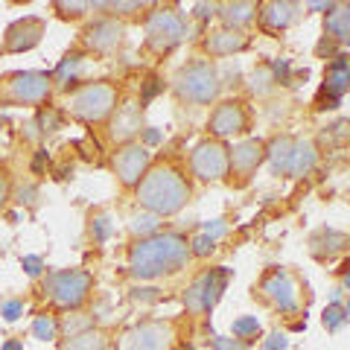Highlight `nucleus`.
<instances>
[{"label":"nucleus","mask_w":350,"mask_h":350,"mask_svg":"<svg viewBox=\"0 0 350 350\" xmlns=\"http://www.w3.org/2000/svg\"><path fill=\"white\" fill-rule=\"evenodd\" d=\"M190 243L181 234H155L137 239L129 251V271L137 280H158L181 271L190 262Z\"/></svg>","instance_id":"obj_1"},{"label":"nucleus","mask_w":350,"mask_h":350,"mask_svg":"<svg viewBox=\"0 0 350 350\" xmlns=\"http://www.w3.org/2000/svg\"><path fill=\"white\" fill-rule=\"evenodd\" d=\"M137 202L155 216H172L190 202V184L175 167H155L137 184Z\"/></svg>","instance_id":"obj_2"},{"label":"nucleus","mask_w":350,"mask_h":350,"mask_svg":"<svg viewBox=\"0 0 350 350\" xmlns=\"http://www.w3.org/2000/svg\"><path fill=\"white\" fill-rule=\"evenodd\" d=\"M172 88H175V94H178V100H184V103L211 105L219 96V91H222V82H219V70L213 62L196 59V62H187L175 73Z\"/></svg>","instance_id":"obj_3"},{"label":"nucleus","mask_w":350,"mask_h":350,"mask_svg":"<svg viewBox=\"0 0 350 350\" xmlns=\"http://www.w3.org/2000/svg\"><path fill=\"white\" fill-rule=\"evenodd\" d=\"M68 108L82 123H103L117 108V88L111 82H88L70 94Z\"/></svg>","instance_id":"obj_4"},{"label":"nucleus","mask_w":350,"mask_h":350,"mask_svg":"<svg viewBox=\"0 0 350 350\" xmlns=\"http://www.w3.org/2000/svg\"><path fill=\"white\" fill-rule=\"evenodd\" d=\"M94 286V278L82 269H62V271H50L44 280V295L62 306V310H79L88 301Z\"/></svg>","instance_id":"obj_5"},{"label":"nucleus","mask_w":350,"mask_h":350,"mask_svg":"<svg viewBox=\"0 0 350 350\" xmlns=\"http://www.w3.org/2000/svg\"><path fill=\"white\" fill-rule=\"evenodd\" d=\"M187 36V21L175 9L158 6L155 12H149L146 18V47L152 53H170Z\"/></svg>","instance_id":"obj_6"},{"label":"nucleus","mask_w":350,"mask_h":350,"mask_svg":"<svg viewBox=\"0 0 350 350\" xmlns=\"http://www.w3.org/2000/svg\"><path fill=\"white\" fill-rule=\"evenodd\" d=\"M228 278H231V269H225V266L202 271L187 286V292H184V306H187L193 315L211 312L219 304V298H222V292L228 289Z\"/></svg>","instance_id":"obj_7"},{"label":"nucleus","mask_w":350,"mask_h":350,"mask_svg":"<svg viewBox=\"0 0 350 350\" xmlns=\"http://www.w3.org/2000/svg\"><path fill=\"white\" fill-rule=\"evenodd\" d=\"M50 91H53V73L21 70L6 79L3 100L12 105H38L50 100Z\"/></svg>","instance_id":"obj_8"},{"label":"nucleus","mask_w":350,"mask_h":350,"mask_svg":"<svg viewBox=\"0 0 350 350\" xmlns=\"http://www.w3.org/2000/svg\"><path fill=\"white\" fill-rule=\"evenodd\" d=\"M190 172L199 181H222L228 175V146L222 140H204L193 149Z\"/></svg>","instance_id":"obj_9"},{"label":"nucleus","mask_w":350,"mask_h":350,"mask_svg":"<svg viewBox=\"0 0 350 350\" xmlns=\"http://www.w3.org/2000/svg\"><path fill=\"white\" fill-rule=\"evenodd\" d=\"M260 292L278 306L280 312L295 315L301 310V301H298V283L289 275L286 269H269L260 280Z\"/></svg>","instance_id":"obj_10"},{"label":"nucleus","mask_w":350,"mask_h":350,"mask_svg":"<svg viewBox=\"0 0 350 350\" xmlns=\"http://www.w3.org/2000/svg\"><path fill=\"white\" fill-rule=\"evenodd\" d=\"M172 327L163 321H140L120 338V350H170Z\"/></svg>","instance_id":"obj_11"},{"label":"nucleus","mask_w":350,"mask_h":350,"mask_svg":"<svg viewBox=\"0 0 350 350\" xmlns=\"http://www.w3.org/2000/svg\"><path fill=\"white\" fill-rule=\"evenodd\" d=\"M149 163H152V155L144 144H126L123 149H117L114 155V172L120 184L126 187H137L144 181V175L149 172Z\"/></svg>","instance_id":"obj_12"},{"label":"nucleus","mask_w":350,"mask_h":350,"mask_svg":"<svg viewBox=\"0 0 350 350\" xmlns=\"http://www.w3.org/2000/svg\"><path fill=\"white\" fill-rule=\"evenodd\" d=\"M211 135L213 137H231L239 135V131L248 129V114L239 100H228V103H219L211 114Z\"/></svg>","instance_id":"obj_13"},{"label":"nucleus","mask_w":350,"mask_h":350,"mask_svg":"<svg viewBox=\"0 0 350 350\" xmlns=\"http://www.w3.org/2000/svg\"><path fill=\"white\" fill-rule=\"evenodd\" d=\"M44 29H47V24H44L41 18H36V15H27V18L15 21V24L6 29L3 50H6V53H24V50H32V47H36V44L41 41Z\"/></svg>","instance_id":"obj_14"},{"label":"nucleus","mask_w":350,"mask_h":350,"mask_svg":"<svg viewBox=\"0 0 350 350\" xmlns=\"http://www.w3.org/2000/svg\"><path fill=\"white\" fill-rule=\"evenodd\" d=\"M262 158H266V146L260 140H243L234 149H228V172L239 175V181H245L257 172Z\"/></svg>","instance_id":"obj_15"},{"label":"nucleus","mask_w":350,"mask_h":350,"mask_svg":"<svg viewBox=\"0 0 350 350\" xmlns=\"http://www.w3.org/2000/svg\"><path fill=\"white\" fill-rule=\"evenodd\" d=\"M123 36H126L123 24H117V21H111V18L94 21V24L82 32L88 50H94V53H111V50H117V44L123 41Z\"/></svg>","instance_id":"obj_16"},{"label":"nucleus","mask_w":350,"mask_h":350,"mask_svg":"<svg viewBox=\"0 0 350 350\" xmlns=\"http://www.w3.org/2000/svg\"><path fill=\"white\" fill-rule=\"evenodd\" d=\"M144 126V108L140 105H123L117 108V114L111 117V129H108V135H111V140H120V144H131V137L137 135V131Z\"/></svg>","instance_id":"obj_17"},{"label":"nucleus","mask_w":350,"mask_h":350,"mask_svg":"<svg viewBox=\"0 0 350 350\" xmlns=\"http://www.w3.org/2000/svg\"><path fill=\"white\" fill-rule=\"evenodd\" d=\"M347 91H350V56H336L324 68V88H321V94L338 103Z\"/></svg>","instance_id":"obj_18"},{"label":"nucleus","mask_w":350,"mask_h":350,"mask_svg":"<svg viewBox=\"0 0 350 350\" xmlns=\"http://www.w3.org/2000/svg\"><path fill=\"white\" fill-rule=\"evenodd\" d=\"M248 47V36L243 29H216L204 38V50L216 59H225V56H234V53L245 50Z\"/></svg>","instance_id":"obj_19"},{"label":"nucleus","mask_w":350,"mask_h":350,"mask_svg":"<svg viewBox=\"0 0 350 350\" xmlns=\"http://www.w3.org/2000/svg\"><path fill=\"white\" fill-rule=\"evenodd\" d=\"M257 15H260V24L266 29L280 32V29H286L295 21V15H298V6L286 3V0H269V3L257 6Z\"/></svg>","instance_id":"obj_20"},{"label":"nucleus","mask_w":350,"mask_h":350,"mask_svg":"<svg viewBox=\"0 0 350 350\" xmlns=\"http://www.w3.org/2000/svg\"><path fill=\"white\" fill-rule=\"evenodd\" d=\"M315 161H319V149H315L312 140H295V149H292V161H289V172L292 178H304L310 175Z\"/></svg>","instance_id":"obj_21"},{"label":"nucleus","mask_w":350,"mask_h":350,"mask_svg":"<svg viewBox=\"0 0 350 350\" xmlns=\"http://www.w3.org/2000/svg\"><path fill=\"white\" fill-rule=\"evenodd\" d=\"M347 243H350L347 234L333 231V228H321V231L310 239V251H312V254L319 257V260H324V257L338 254V251H342Z\"/></svg>","instance_id":"obj_22"},{"label":"nucleus","mask_w":350,"mask_h":350,"mask_svg":"<svg viewBox=\"0 0 350 350\" xmlns=\"http://www.w3.org/2000/svg\"><path fill=\"white\" fill-rule=\"evenodd\" d=\"M292 149H295V140L280 135L275 137L271 144L266 146V158H269V167L275 175H286L289 172V161H292Z\"/></svg>","instance_id":"obj_23"},{"label":"nucleus","mask_w":350,"mask_h":350,"mask_svg":"<svg viewBox=\"0 0 350 350\" xmlns=\"http://www.w3.org/2000/svg\"><path fill=\"white\" fill-rule=\"evenodd\" d=\"M327 38L336 44H350V3L347 6H336L324 21Z\"/></svg>","instance_id":"obj_24"},{"label":"nucleus","mask_w":350,"mask_h":350,"mask_svg":"<svg viewBox=\"0 0 350 350\" xmlns=\"http://www.w3.org/2000/svg\"><path fill=\"white\" fill-rule=\"evenodd\" d=\"M257 15V3H225L219 6V18L225 21V29H243Z\"/></svg>","instance_id":"obj_25"},{"label":"nucleus","mask_w":350,"mask_h":350,"mask_svg":"<svg viewBox=\"0 0 350 350\" xmlns=\"http://www.w3.org/2000/svg\"><path fill=\"white\" fill-rule=\"evenodd\" d=\"M82 62H85V53H79V50H73V53H68L59 64H56V70H53V79H56L64 91H70V85L76 82V73H79V68H82Z\"/></svg>","instance_id":"obj_26"},{"label":"nucleus","mask_w":350,"mask_h":350,"mask_svg":"<svg viewBox=\"0 0 350 350\" xmlns=\"http://www.w3.org/2000/svg\"><path fill=\"white\" fill-rule=\"evenodd\" d=\"M62 350H105V336L100 330H82L70 336L68 342L62 345Z\"/></svg>","instance_id":"obj_27"},{"label":"nucleus","mask_w":350,"mask_h":350,"mask_svg":"<svg viewBox=\"0 0 350 350\" xmlns=\"http://www.w3.org/2000/svg\"><path fill=\"white\" fill-rule=\"evenodd\" d=\"M158 225H161V216L144 211V213H135V216H131L129 231L135 234L137 239H146V237H155V234H158Z\"/></svg>","instance_id":"obj_28"},{"label":"nucleus","mask_w":350,"mask_h":350,"mask_svg":"<svg viewBox=\"0 0 350 350\" xmlns=\"http://www.w3.org/2000/svg\"><path fill=\"white\" fill-rule=\"evenodd\" d=\"M59 321L53 319V315H38L36 321H32V336L38 338V342H56L59 338Z\"/></svg>","instance_id":"obj_29"},{"label":"nucleus","mask_w":350,"mask_h":350,"mask_svg":"<svg viewBox=\"0 0 350 350\" xmlns=\"http://www.w3.org/2000/svg\"><path fill=\"white\" fill-rule=\"evenodd\" d=\"M234 336L239 338V342H251V338H257L260 336V321H257V315H243V319H237L234 321Z\"/></svg>","instance_id":"obj_30"},{"label":"nucleus","mask_w":350,"mask_h":350,"mask_svg":"<svg viewBox=\"0 0 350 350\" xmlns=\"http://www.w3.org/2000/svg\"><path fill=\"white\" fill-rule=\"evenodd\" d=\"M114 234V225H111V216H105V213H96L91 219V237H94V243H108Z\"/></svg>","instance_id":"obj_31"},{"label":"nucleus","mask_w":350,"mask_h":350,"mask_svg":"<svg viewBox=\"0 0 350 350\" xmlns=\"http://www.w3.org/2000/svg\"><path fill=\"white\" fill-rule=\"evenodd\" d=\"M347 321H350V319H347V312H345V306H342V304H330V306L324 310V327H327L330 333L342 330Z\"/></svg>","instance_id":"obj_32"},{"label":"nucleus","mask_w":350,"mask_h":350,"mask_svg":"<svg viewBox=\"0 0 350 350\" xmlns=\"http://www.w3.org/2000/svg\"><path fill=\"white\" fill-rule=\"evenodd\" d=\"M213 251H216V239H211L207 234H199V237H196L193 243H190V254H193V257H211Z\"/></svg>","instance_id":"obj_33"},{"label":"nucleus","mask_w":350,"mask_h":350,"mask_svg":"<svg viewBox=\"0 0 350 350\" xmlns=\"http://www.w3.org/2000/svg\"><path fill=\"white\" fill-rule=\"evenodd\" d=\"M269 82H275L269 76V68H260V70H254V76H251V91H254V94H269L271 91Z\"/></svg>","instance_id":"obj_34"},{"label":"nucleus","mask_w":350,"mask_h":350,"mask_svg":"<svg viewBox=\"0 0 350 350\" xmlns=\"http://www.w3.org/2000/svg\"><path fill=\"white\" fill-rule=\"evenodd\" d=\"M269 70L271 73H275V76H271V79H275V82H280V85H292V79H289V62L286 59H275V62H271L269 64Z\"/></svg>","instance_id":"obj_35"},{"label":"nucleus","mask_w":350,"mask_h":350,"mask_svg":"<svg viewBox=\"0 0 350 350\" xmlns=\"http://www.w3.org/2000/svg\"><path fill=\"white\" fill-rule=\"evenodd\" d=\"M163 91V82L158 79V76H149L146 85H144V94H140V103H149V100H155V96Z\"/></svg>","instance_id":"obj_36"},{"label":"nucleus","mask_w":350,"mask_h":350,"mask_svg":"<svg viewBox=\"0 0 350 350\" xmlns=\"http://www.w3.org/2000/svg\"><path fill=\"white\" fill-rule=\"evenodd\" d=\"M0 315H3L6 321H15L24 315V301H3V306H0Z\"/></svg>","instance_id":"obj_37"},{"label":"nucleus","mask_w":350,"mask_h":350,"mask_svg":"<svg viewBox=\"0 0 350 350\" xmlns=\"http://www.w3.org/2000/svg\"><path fill=\"white\" fill-rule=\"evenodd\" d=\"M211 347H213V350H245V342H239V338H225V336H213Z\"/></svg>","instance_id":"obj_38"},{"label":"nucleus","mask_w":350,"mask_h":350,"mask_svg":"<svg viewBox=\"0 0 350 350\" xmlns=\"http://www.w3.org/2000/svg\"><path fill=\"white\" fill-rule=\"evenodd\" d=\"M38 126H41L44 135H47V131H56L59 129V111H53V108L50 111H41L38 114Z\"/></svg>","instance_id":"obj_39"},{"label":"nucleus","mask_w":350,"mask_h":350,"mask_svg":"<svg viewBox=\"0 0 350 350\" xmlns=\"http://www.w3.org/2000/svg\"><path fill=\"white\" fill-rule=\"evenodd\" d=\"M289 347V338L286 333H280V330H271L266 336V350H286Z\"/></svg>","instance_id":"obj_40"},{"label":"nucleus","mask_w":350,"mask_h":350,"mask_svg":"<svg viewBox=\"0 0 350 350\" xmlns=\"http://www.w3.org/2000/svg\"><path fill=\"white\" fill-rule=\"evenodd\" d=\"M53 6H56L62 15H68V18H79L82 12L91 9V3H53Z\"/></svg>","instance_id":"obj_41"},{"label":"nucleus","mask_w":350,"mask_h":350,"mask_svg":"<svg viewBox=\"0 0 350 350\" xmlns=\"http://www.w3.org/2000/svg\"><path fill=\"white\" fill-rule=\"evenodd\" d=\"M21 262H24V269H27V275H29V278H38L41 271H44V260H41L38 254H27Z\"/></svg>","instance_id":"obj_42"},{"label":"nucleus","mask_w":350,"mask_h":350,"mask_svg":"<svg viewBox=\"0 0 350 350\" xmlns=\"http://www.w3.org/2000/svg\"><path fill=\"white\" fill-rule=\"evenodd\" d=\"M204 234L211 237V239L225 237V234H228V225H225V219H213V222H207V225H204Z\"/></svg>","instance_id":"obj_43"},{"label":"nucleus","mask_w":350,"mask_h":350,"mask_svg":"<svg viewBox=\"0 0 350 350\" xmlns=\"http://www.w3.org/2000/svg\"><path fill=\"white\" fill-rule=\"evenodd\" d=\"M213 15H219V3H199L196 6V18H213Z\"/></svg>","instance_id":"obj_44"},{"label":"nucleus","mask_w":350,"mask_h":350,"mask_svg":"<svg viewBox=\"0 0 350 350\" xmlns=\"http://www.w3.org/2000/svg\"><path fill=\"white\" fill-rule=\"evenodd\" d=\"M161 144V131L158 129H144V146H155Z\"/></svg>","instance_id":"obj_45"},{"label":"nucleus","mask_w":350,"mask_h":350,"mask_svg":"<svg viewBox=\"0 0 350 350\" xmlns=\"http://www.w3.org/2000/svg\"><path fill=\"white\" fill-rule=\"evenodd\" d=\"M6 199H9V181H6V175L0 172V207L6 204Z\"/></svg>","instance_id":"obj_46"},{"label":"nucleus","mask_w":350,"mask_h":350,"mask_svg":"<svg viewBox=\"0 0 350 350\" xmlns=\"http://www.w3.org/2000/svg\"><path fill=\"white\" fill-rule=\"evenodd\" d=\"M135 298H146V301H158V289H135Z\"/></svg>","instance_id":"obj_47"},{"label":"nucleus","mask_w":350,"mask_h":350,"mask_svg":"<svg viewBox=\"0 0 350 350\" xmlns=\"http://www.w3.org/2000/svg\"><path fill=\"white\" fill-rule=\"evenodd\" d=\"M32 196H36V187H27V190H21L18 193V202L24 204V202H32Z\"/></svg>","instance_id":"obj_48"},{"label":"nucleus","mask_w":350,"mask_h":350,"mask_svg":"<svg viewBox=\"0 0 350 350\" xmlns=\"http://www.w3.org/2000/svg\"><path fill=\"white\" fill-rule=\"evenodd\" d=\"M3 350H24V342H21V338H9L3 345Z\"/></svg>","instance_id":"obj_49"},{"label":"nucleus","mask_w":350,"mask_h":350,"mask_svg":"<svg viewBox=\"0 0 350 350\" xmlns=\"http://www.w3.org/2000/svg\"><path fill=\"white\" fill-rule=\"evenodd\" d=\"M338 3H310V9H319V12H333Z\"/></svg>","instance_id":"obj_50"},{"label":"nucleus","mask_w":350,"mask_h":350,"mask_svg":"<svg viewBox=\"0 0 350 350\" xmlns=\"http://www.w3.org/2000/svg\"><path fill=\"white\" fill-rule=\"evenodd\" d=\"M342 289L350 292V271H345V278H342Z\"/></svg>","instance_id":"obj_51"},{"label":"nucleus","mask_w":350,"mask_h":350,"mask_svg":"<svg viewBox=\"0 0 350 350\" xmlns=\"http://www.w3.org/2000/svg\"><path fill=\"white\" fill-rule=\"evenodd\" d=\"M345 312H347V319H350V301H347V306H345Z\"/></svg>","instance_id":"obj_52"},{"label":"nucleus","mask_w":350,"mask_h":350,"mask_svg":"<svg viewBox=\"0 0 350 350\" xmlns=\"http://www.w3.org/2000/svg\"><path fill=\"white\" fill-rule=\"evenodd\" d=\"M178 350H193V347H187V345H181V347H178Z\"/></svg>","instance_id":"obj_53"},{"label":"nucleus","mask_w":350,"mask_h":350,"mask_svg":"<svg viewBox=\"0 0 350 350\" xmlns=\"http://www.w3.org/2000/svg\"><path fill=\"white\" fill-rule=\"evenodd\" d=\"M105 350H108V347H105Z\"/></svg>","instance_id":"obj_54"}]
</instances>
